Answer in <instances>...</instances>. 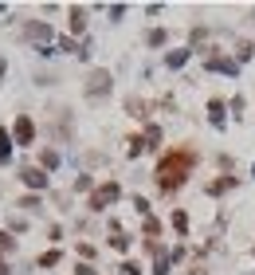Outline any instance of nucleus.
Listing matches in <instances>:
<instances>
[{"mask_svg":"<svg viewBox=\"0 0 255 275\" xmlns=\"http://www.w3.org/2000/svg\"><path fill=\"white\" fill-rule=\"evenodd\" d=\"M193 161H196L193 149H169L165 158H161V165H157V185L165 189V193L180 189L185 177H189V169H193Z\"/></svg>","mask_w":255,"mask_h":275,"instance_id":"obj_1","label":"nucleus"},{"mask_svg":"<svg viewBox=\"0 0 255 275\" xmlns=\"http://www.w3.org/2000/svg\"><path fill=\"white\" fill-rule=\"evenodd\" d=\"M118 193H122V189L114 185V181H110V185H102L98 193H94V197H90V208H94V212H102L110 201H118Z\"/></svg>","mask_w":255,"mask_h":275,"instance_id":"obj_2","label":"nucleus"},{"mask_svg":"<svg viewBox=\"0 0 255 275\" xmlns=\"http://www.w3.org/2000/svg\"><path fill=\"white\" fill-rule=\"evenodd\" d=\"M87 95H90V99H98V95H110V75H106V71H94V75H90Z\"/></svg>","mask_w":255,"mask_h":275,"instance_id":"obj_3","label":"nucleus"},{"mask_svg":"<svg viewBox=\"0 0 255 275\" xmlns=\"http://www.w3.org/2000/svg\"><path fill=\"white\" fill-rule=\"evenodd\" d=\"M31 138H35L31 118H16V142H20V145H31Z\"/></svg>","mask_w":255,"mask_h":275,"instance_id":"obj_4","label":"nucleus"},{"mask_svg":"<svg viewBox=\"0 0 255 275\" xmlns=\"http://www.w3.org/2000/svg\"><path fill=\"white\" fill-rule=\"evenodd\" d=\"M20 177H24V185H28V189H44V185H47L44 169H24V173H20Z\"/></svg>","mask_w":255,"mask_h":275,"instance_id":"obj_5","label":"nucleus"},{"mask_svg":"<svg viewBox=\"0 0 255 275\" xmlns=\"http://www.w3.org/2000/svg\"><path fill=\"white\" fill-rule=\"evenodd\" d=\"M8 158H12V134H8V130H0V165H4Z\"/></svg>","mask_w":255,"mask_h":275,"instance_id":"obj_6","label":"nucleus"},{"mask_svg":"<svg viewBox=\"0 0 255 275\" xmlns=\"http://www.w3.org/2000/svg\"><path fill=\"white\" fill-rule=\"evenodd\" d=\"M83 28H87V12L75 8V12H71V32H83Z\"/></svg>","mask_w":255,"mask_h":275,"instance_id":"obj_7","label":"nucleus"},{"mask_svg":"<svg viewBox=\"0 0 255 275\" xmlns=\"http://www.w3.org/2000/svg\"><path fill=\"white\" fill-rule=\"evenodd\" d=\"M28 36H31V40H47L51 28H47V24H28Z\"/></svg>","mask_w":255,"mask_h":275,"instance_id":"obj_8","label":"nucleus"},{"mask_svg":"<svg viewBox=\"0 0 255 275\" xmlns=\"http://www.w3.org/2000/svg\"><path fill=\"white\" fill-rule=\"evenodd\" d=\"M208 114H212V122H216V126H224V102H212Z\"/></svg>","mask_w":255,"mask_h":275,"instance_id":"obj_9","label":"nucleus"},{"mask_svg":"<svg viewBox=\"0 0 255 275\" xmlns=\"http://www.w3.org/2000/svg\"><path fill=\"white\" fill-rule=\"evenodd\" d=\"M208 67H216V71H236V63H228V59H208Z\"/></svg>","mask_w":255,"mask_h":275,"instance_id":"obj_10","label":"nucleus"},{"mask_svg":"<svg viewBox=\"0 0 255 275\" xmlns=\"http://www.w3.org/2000/svg\"><path fill=\"white\" fill-rule=\"evenodd\" d=\"M59 263V252H47V256H40V267H55Z\"/></svg>","mask_w":255,"mask_h":275,"instance_id":"obj_11","label":"nucleus"},{"mask_svg":"<svg viewBox=\"0 0 255 275\" xmlns=\"http://www.w3.org/2000/svg\"><path fill=\"white\" fill-rule=\"evenodd\" d=\"M185 59H189V51H173V55H169V67H180Z\"/></svg>","mask_w":255,"mask_h":275,"instance_id":"obj_12","label":"nucleus"},{"mask_svg":"<svg viewBox=\"0 0 255 275\" xmlns=\"http://www.w3.org/2000/svg\"><path fill=\"white\" fill-rule=\"evenodd\" d=\"M110 248H118V252H126V248H130V240H126V236H122V232H118V236L110 240Z\"/></svg>","mask_w":255,"mask_h":275,"instance_id":"obj_13","label":"nucleus"},{"mask_svg":"<svg viewBox=\"0 0 255 275\" xmlns=\"http://www.w3.org/2000/svg\"><path fill=\"white\" fill-rule=\"evenodd\" d=\"M173 224H177V232H185L189 228V217H185V212H173Z\"/></svg>","mask_w":255,"mask_h":275,"instance_id":"obj_14","label":"nucleus"},{"mask_svg":"<svg viewBox=\"0 0 255 275\" xmlns=\"http://www.w3.org/2000/svg\"><path fill=\"white\" fill-rule=\"evenodd\" d=\"M44 165H47V169H55V165H59V154H51V149H47V154H44Z\"/></svg>","mask_w":255,"mask_h":275,"instance_id":"obj_15","label":"nucleus"},{"mask_svg":"<svg viewBox=\"0 0 255 275\" xmlns=\"http://www.w3.org/2000/svg\"><path fill=\"white\" fill-rule=\"evenodd\" d=\"M8 248H12V236H8V232H0V252H8Z\"/></svg>","mask_w":255,"mask_h":275,"instance_id":"obj_16","label":"nucleus"},{"mask_svg":"<svg viewBox=\"0 0 255 275\" xmlns=\"http://www.w3.org/2000/svg\"><path fill=\"white\" fill-rule=\"evenodd\" d=\"M0 275H8V263H4V260H0Z\"/></svg>","mask_w":255,"mask_h":275,"instance_id":"obj_17","label":"nucleus"}]
</instances>
